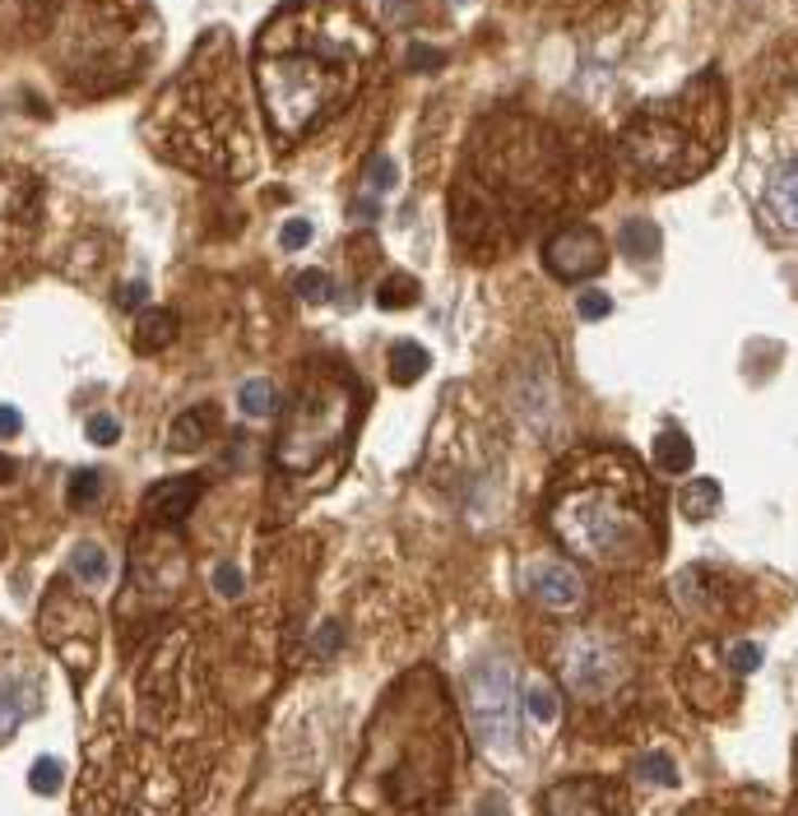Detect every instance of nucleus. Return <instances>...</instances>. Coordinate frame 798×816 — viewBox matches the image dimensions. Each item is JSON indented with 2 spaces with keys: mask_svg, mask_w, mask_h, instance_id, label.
Segmentation results:
<instances>
[{
  "mask_svg": "<svg viewBox=\"0 0 798 816\" xmlns=\"http://www.w3.org/2000/svg\"><path fill=\"white\" fill-rule=\"evenodd\" d=\"M376 51L372 24L349 0H298L265 24L255 42V89L284 145L307 140L358 93Z\"/></svg>",
  "mask_w": 798,
  "mask_h": 816,
  "instance_id": "f257e3e1",
  "label": "nucleus"
},
{
  "mask_svg": "<svg viewBox=\"0 0 798 816\" xmlns=\"http://www.w3.org/2000/svg\"><path fill=\"white\" fill-rule=\"evenodd\" d=\"M149 135L167 159L204 177H247L255 167V126L228 33H210L190 51L177 84H167L149 116Z\"/></svg>",
  "mask_w": 798,
  "mask_h": 816,
  "instance_id": "f03ea898",
  "label": "nucleus"
},
{
  "mask_svg": "<svg viewBox=\"0 0 798 816\" xmlns=\"http://www.w3.org/2000/svg\"><path fill=\"white\" fill-rule=\"evenodd\" d=\"M548 525L576 557L595 566H636L654 548V506L627 455L595 450L562 468Z\"/></svg>",
  "mask_w": 798,
  "mask_h": 816,
  "instance_id": "7ed1b4c3",
  "label": "nucleus"
},
{
  "mask_svg": "<svg viewBox=\"0 0 798 816\" xmlns=\"http://www.w3.org/2000/svg\"><path fill=\"white\" fill-rule=\"evenodd\" d=\"M720 140H724L720 79L701 75L683 93L650 102V108H640L627 121V130H622V159H627L636 177L673 186L715 163Z\"/></svg>",
  "mask_w": 798,
  "mask_h": 816,
  "instance_id": "20e7f679",
  "label": "nucleus"
},
{
  "mask_svg": "<svg viewBox=\"0 0 798 816\" xmlns=\"http://www.w3.org/2000/svg\"><path fill=\"white\" fill-rule=\"evenodd\" d=\"M520 715H525V701L515 687V668L501 658L478 664L470 673V724L483 752L511 761L520 752Z\"/></svg>",
  "mask_w": 798,
  "mask_h": 816,
  "instance_id": "39448f33",
  "label": "nucleus"
},
{
  "mask_svg": "<svg viewBox=\"0 0 798 816\" xmlns=\"http://www.w3.org/2000/svg\"><path fill=\"white\" fill-rule=\"evenodd\" d=\"M349 394L325 386V390H311L298 409L288 413V423L279 431V464L292 468V474H307L325 460L329 445L344 441L349 431Z\"/></svg>",
  "mask_w": 798,
  "mask_h": 816,
  "instance_id": "423d86ee",
  "label": "nucleus"
},
{
  "mask_svg": "<svg viewBox=\"0 0 798 816\" xmlns=\"http://www.w3.org/2000/svg\"><path fill=\"white\" fill-rule=\"evenodd\" d=\"M622 673H627V664H622V650L613 645L609 636L599 631H576L566 640L562 650V682L576 691L581 701H603L613 696Z\"/></svg>",
  "mask_w": 798,
  "mask_h": 816,
  "instance_id": "0eeeda50",
  "label": "nucleus"
},
{
  "mask_svg": "<svg viewBox=\"0 0 798 816\" xmlns=\"http://www.w3.org/2000/svg\"><path fill=\"white\" fill-rule=\"evenodd\" d=\"M544 260L558 279H589L603 269V237L585 223H571V228H558L548 237Z\"/></svg>",
  "mask_w": 798,
  "mask_h": 816,
  "instance_id": "6e6552de",
  "label": "nucleus"
},
{
  "mask_svg": "<svg viewBox=\"0 0 798 816\" xmlns=\"http://www.w3.org/2000/svg\"><path fill=\"white\" fill-rule=\"evenodd\" d=\"M33 223H38V181L24 172L0 177V260L33 237Z\"/></svg>",
  "mask_w": 798,
  "mask_h": 816,
  "instance_id": "1a4fd4ad",
  "label": "nucleus"
},
{
  "mask_svg": "<svg viewBox=\"0 0 798 816\" xmlns=\"http://www.w3.org/2000/svg\"><path fill=\"white\" fill-rule=\"evenodd\" d=\"M525 589L534 594V603H544L548 613H576V607L585 603V580L576 576V566L566 562H529L525 570Z\"/></svg>",
  "mask_w": 798,
  "mask_h": 816,
  "instance_id": "9d476101",
  "label": "nucleus"
},
{
  "mask_svg": "<svg viewBox=\"0 0 798 816\" xmlns=\"http://www.w3.org/2000/svg\"><path fill=\"white\" fill-rule=\"evenodd\" d=\"M200 492H204V482L196 474L163 478V482H153V488L145 492V515L153 519V525H177V519H186L190 511H196Z\"/></svg>",
  "mask_w": 798,
  "mask_h": 816,
  "instance_id": "9b49d317",
  "label": "nucleus"
},
{
  "mask_svg": "<svg viewBox=\"0 0 798 816\" xmlns=\"http://www.w3.org/2000/svg\"><path fill=\"white\" fill-rule=\"evenodd\" d=\"M766 210H771V218L780 223V228L798 233V159L771 172V181H766Z\"/></svg>",
  "mask_w": 798,
  "mask_h": 816,
  "instance_id": "f8f14e48",
  "label": "nucleus"
},
{
  "mask_svg": "<svg viewBox=\"0 0 798 816\" xmlns=\"http://www.w3.org/2000/svg\"><path fill=\"white\" fill-rule=\"evenodd\" d=\"M219 431V413L210 409V404H196V409H186L177 423H172V431H167V441H172V450H200L204 441H210Z\"/></svg>",
  "mask_w": 798,
  "mask_h": 816,
  "instance_id": "ddd939ff",
  "label": "nucleus"
},
{
  "mask_svg": "<svg viewBox=\"0 0 798 816\" xmlns=\"http://www.w3.org/2000/svg\"><path fill=\"white\" fill-rule=\"evenodd\" d=\"M172 335H177V316L163 306H145L135 321V353H159L172 343Z\"/></svg>",
  "mask_w": 798,
  "mask_h": 816,
  "instance_id": "4468645a",
  "label": "nucleus"
},
{
  "mask_svg": "<svg viewBox=\"0 0 798 816\" xmlns=\"http://www.w3.org/2000/svg\"><path fill=\"white\" fill-rule=\"evenodd\" d=\"M71 570H75L79 585L102 589V585L112 580V557H108V548H102V543H75V548H71Z\"/></svg>",
  "mask_w": 798,
  "mask_h": 816,
  "instance_id": "2eb2a0df",
  "label": "nucleus"
},
{
  "mask_svg": "<svg viewBox=\"0 0 798 816\" xmlns=\"http://www.w3.org/2000/svg\"><path fill=\"white\" fill-rule=\"evenodd\" d=\"M691 460H697V445H691L678 427H669L654 437V464L664 468V474H687Z\"/></svg>",
  "mask_w": 798,
  "mask_h": 816,
  "instance_id": "dca6fc26",
  "label": "nucleus"
},
{
  "mask_svg": "<svg viewBox=\"0 0 798 816\" xmlns=\"http://www.w3.org/2000/svg\"><path fill=\"white\" fill-rule=\"evenodd\" d=\"M632 779H640V784H659V789H678V761H673L669 752H640L636 761H632Z\"/></svg>",
  "mask_w": 798,
  "mask_h": 816,
  "instance_id": "f3484780",
  "label": "nucleus"
},
{
  "mask_svg": "<svg viewBox=\"0 0 798 816\" xmlns=\"http://www.w3.org/2000/svg\"><path fill=\"white\" fill-rule=\"evenodd\" d=\"M427 367H432V357H427L423 343L404 339V343H395V349H390V376H395V386H419Z\"/></svg>",
  "mask_w": 798,
  "mask_h": 816,
  "instance_id": "a211bd4d",
  "label": "nucleus"
},
{
  "mask_svg": "<svg viewBox=\"0 0 798 816\" xmlns=\"http://www.w3.org/2000/svg\"><path fill=\"white\" fill-rule=\"evenodd\" d=\"M520 701H525V715H529L534 724H539V728H552V724L562 719V701H558V691H552V687L544 682V677H534Z\"/></svg>",
  "mask_w": 798,
  "mask_h": 816,
  "instance_id": "6ab92c4d",
  "label": "nucleus"
},
{
  "mask_svg": "<svg viewBox=\"0 0 798 816\" xmlns=\"http://www.w3.org/2000/svg\"><path fill=\"white\" fill-rule=\"evenodd\" d=\"M28 715H33L28 691L20 682H5V677H0V742L14 738V728H20Z\"/></svg>",
  "mask_w": 798,
  "mask_h": 816,
  "instance_id": "aec40b11",
  "label": "nucleus"
},
{
  "mask_svg": "<svg viewBox=\"0 0 798 816\" xmlns=\"http://www.w3.org/2000/svg\"><path fill=\"white\" fill-rule=\"evenodd\" d=\"M720 482L715 478H697V482H687V488H683V501H678V506H683V515L687 519H710V515H715L720 511Z\"/></svg>",
  "mask_w": 798,
  "mask_h": 816,
  "instance_id": "412c9836",
  "label": "nucleus"
},
{
  "mask_svg": "<svg viewBox=\"0 0 798 816\" xmlns=\"http://www.w3.org/2000/svg\"><path fill=\"white\" fill-rule=\"evenodd\" d=\"M622 255L627 260H654L659 255V228L646 218H636L622 228Z\"/></svg>",
  "mask_w": 798,
  "mask_h": 816,
  "instance_id": "4be33fe9",
  "label": "nucleus"
},
{
  "mask_svg": "<svg viewBox=\"0 0 798 816\" xmlns=\"http://www.w3.org/2000/svg\"><path fill=\"white\" fill-rule=\"evenodd\" d=\"M237 404H241V413H247V418H270L274 404H279V394H274L270 380H260V376H255V380H241Z\"/></svg>",
  "mask_w": 798,
  "mask_h": 816,
  "instance_id": "5701e85b",
  "label": "nucleus"
},
{
  "mask_svg": "<svg viewBox=\"0 0 798 816\" xmlns=\"http://www.w3.org/2000/svg\"><path fill=\"white\" fill-rule=\"evenodd\" d=\"M419 279L413 274H390L386 284H381V292H376V306L381 311H404V306H413L419 302Z\"/></svg>",
  "mask_w": 798,
  "mask_h": 816,
  "instance_id": "b1692460",
  "label": "nucleus"
},
{
  "mask_svg": "<svg viewBox=\"0 0 798 816\" xmlns=\"http://www.w3.org/2000/svg\"><path fill=\"white\" fill-rule=\"evenodd\" d=\"M65 497H71L75 511H89L93 501H102V474H98V468H75V478H71V488H65Z\"/></svg>",
  "mask_w": 798,
  "mask_h": 816,
  "instance_id": "393cba45",
  "label": "nucleus"
},
{
  "mask_svg": "<svg viewBox=\"0 0 798 816\" xmlns=\"http://www.w3.org/2000/svg\"><path fill=\"white\" fill-rule=\"evenodd\" d=\"M61 779H65L61 761L57 756H42V761H33V770H28V789L51 798V793H61Z\"/></svg>",
  "mask_w": 798,
  "mask_h": 816,
  "instance_id": "a878e982",
  "label": "nucleus"
},
{
  "mask_svg": "<svg viewBox=\"0 0 798 816\" xmlns=\"http://www.w3.org/2000/svg\"><path fill=\"white\" fill-rule=\"evenodd\" d=\"M757 668H761V645H757V640H738V645H728V673L752 677Z\"/></svg>",
  "mask_w": 798,
  "mask_h": 816,
  "instance_id": "bb28decb",
  "label": "nucleus"
},
{
  "mask_svg": "<svg viewBox=\"0 0 798 816\" xmlns=\"http://www.w3.org/2000/svg\"><path fill=\"white\" fill-rule=\"evenodd\" d=\"M292 288H298L302 302H325V298H329V274H325V269H302Z\"/></svg>",
  "mask_w": 798,
  "mask_h": 816,
  "instance_id": "cd10ccee",
  "label": "nucleus"
},
{
  "mask_svg": "<svg viewBox=\"0 0 798 816\" xmlns=\"http://www.w3.org/2000/svg\"><path fill=\"white\" fill-rule=\"evenodd\" d=\"M84 431H89V441H93V445H116L121 423L112 418V413H93V418L84 423Z\"/></svg>",
  "mask_w": 798,
  "mask_h": 816,
  "instance_id": "c85d7f7f",
  "label": "nucleus"
},
{
  "mask_svg": "<svg viewBox=\"0 0 798 816\" xmlns=\"http://www.w3.org/2000/svg\"><path fill=\"white\" fill-rule=\"evenodd\" d=\"M399 181V167H395V159H372V167H367V186L376 190V196H386V190Z\"/></svg>",
  "mask_w": 798,
  "mask_h": 816,
  "instance_id": "c756f323",
  "label": "nucleus"
},
{
  "mask_svg": "<svg viewBox=\"0 0 798 816\" xmlns=\"http://www.w3.org/2000/svg\"><path fill=\"white\" fill-rule=\"evenodd\" d=\"M576 311H581V321H603V316H609V311H613V302H609V292L589 288V292H581Z\"/></svg>",
  "mask_w": 798,
  "mask_h": 816,
  "instance_id": "7c9ffc66",
  "label": "nucleus"
},
{
  "mask_svg": "<svg viewBox=\"0 0 798 816\" xmlns=\"http://www.w3.org/2000/svg\"><path fill=\"white\" fill-rule=\"evenodd\" d=\"M307 241H311V223L307 218H288L284 228H279V247L284 251H302Z\"/></svg>",
  "mask_w": 798,
  "mask_h": 816,
  "instance_id": "2f4dec72",
  "label": "nucleus"
},
{
  "mask_svg": "<svg viewBox=\"0 0 798 816\" xmlns=\"http://www.w3.org/2000/svg\"><path fill=\"white\" fill-rule=\"evenodd\" d=\"M214 589L223 599H237L241 594V570L233 566V562H223V566H214Z\"/></svg>",
  "mask_w": 798,
  "mask_h": 816,
  "instance_id": "473e14b6",
  "label": "nucleus"
},
{
  "mask_svg": "<svg viewBox=\"0 0 798 816\" xmlns=\"http://www.w3.org/2000/svg\"><path fill=\"white\" fill-rule=\"evenodd\" d=\"M20 427H24V418H20V409H10V404H0V441H10V437H20Z\"/></svg>",
  "mask_w": 798,
  "mask_h": 816,
  "instance_id": "72a5a7b5",
  "label": "nucleus"
},
{
  "mask_svg": "<svg viewBox=\"0 0 798 816\" xmlns=\"http://www.w3.org/2000/svg\"><path fill=\"white\" fill-rule=\"evenodd\" d=\"M145 302V284H130V288H121V306H140Z\"/></svg>",
  "mask_w": 798,
  "mask_h": 816,
  "instance_id": "f704fd0d",
  "label": "nucleus"
},
{
  "mask_svg": "<svg viewBox=\"0 0 798 816\" xmlns=\"http://www.w3.org/2000/svg\"><path fill=\"white\" fill-rule=\"evenodd\" d=\"M413 65H441V57H437V51H413Z\"/></svg>",
  "mask_w": 798,
  "mask_h": 816,
  "instance_id": "c9c22d12",
  "label": "nucleus"
},
{
  "mask_svg": "<svg viewBox=\"0 0 798 816\" xmlns=\"http://www.w3.org/2000/svg\"><path fill=\"white\" fill-rule=\"evenodd\" d=\"M10 478H14V460L0 455V482H10Z\"/></svg>",
  "mask_w": 798,
  "mask_h": 816,
  "instance_id": "e433bc0d",
  "label": "nucleus"
},
{
  "mask_svg": "<svg viewBox=\"0 0 798 816\" xmlns=\"http://www.w3.org/2000/svg\"><path fill=\"white\" fill-rule=\"evenodd\" d=\"M794 816H798V793H794Z\"/></svg>",
  "mask_w": 798,
  "mask_h": 816,
  "instance_id": "4c0bfd02",
  "label": "nucleus"
}]
</instances>
